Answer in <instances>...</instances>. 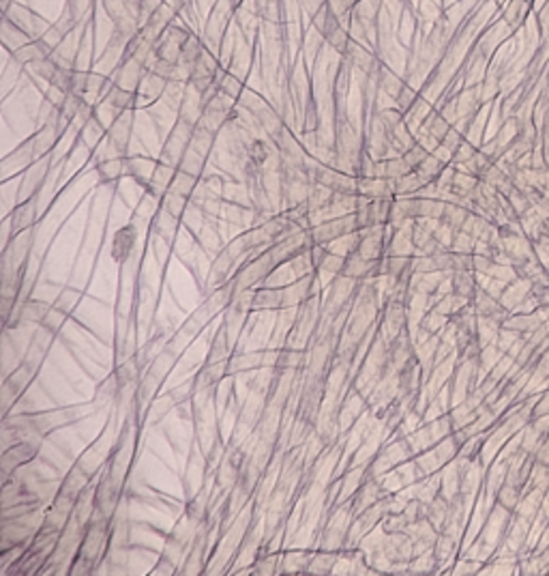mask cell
Instances as JSON below:
<instances>
[{
	"mask_svg": "<svg viewBox=\"0 0 549 576\" xmlns=\"http://www.w3.org/2000/svg\"><path fill=\"white\" fill-rule=\"evenodd\" d=\"M494 262H496V258H492V256L475 254V273H477V275L489 277V273H492V269H494Z\"/></svg>",
	"mask_w": 549,
	"mask_h": 576,
	"instance_id": "51",
	"label": "cell"
},
{
	"mask_svg": "<svg viewBox=\"0 0 549 576\" xmlns=\"http://www.w3.org/2000/svg\"><path fill=\"white\" fill-rule=\"evenodd\" d=\"M371 269H373V260L365 258L363 254L354 252L346 258V265H344V273L346 277L350 279H371Z\"/></svg>",
	"mask_w": 549,
	"mask_h": 576,
	"instance_id": "15",
	"label": "cell"
},
{
	"mask_svg": "<svg viewBox=\"0 0 549 576\" xmlns=\"http://www.w3.org/2000/svg\"><path fill=\"white\" fill-rule=\"evenodd\" d=\"M135 241H137V231L129 224L125 228H120L114 239H112V258L118 262V265H125L135 248Z\"/></svg>",
	"mask_w": 549,
	"mask_h": 576,
	"instance_id": "9",
	"label": "cell"
},
{
	"mask_svg": "<svg viewBox=\"0 0 549 576\" xmlns=\"http://www.w3.org/2000/svg\"><path fill=\"white\" fill-rule=\"evenodd\" d=\"M172 409H176V402L174 398L170 396V392L166 396H159V398H154L152 406H150V421L152 423H159L166 415L172 413Z\"/></svg>",
	"mask_w": 549,
	"mask_h": 576,
	"instance_id": "36",
	"label": "cell"
},
{
	"mask_svg": "<svg viewBox=\"0 0 549 576\" xmlns=\"http://www.w3.org/2000/svg\"><path fill=\"white\" fill-rule=\"evenodd\" d=\"M215 142H217V133L213 129H208V127H204V125L198 123L196 129H193V133H191V140H189V149L208 160L210 153H213V149H215Z\"/></svg>",
	"mask_w": 549,
	"mask_h": 576,
	"instance_id": "13",
	"label": "cell"
},
{
	"mask_svg": "<svg viewBox=\"0 0 549 576\" xmlns=\"http://www.w3.org/2000/svg\"><path fill=\"white\" fill-rule=\"evenodd\" d=\"M204 164H206V157H202V155H198L196 151H187L185 155H183V160H181V164H179V170H183V172H189V175H193V177H202V170H204Z\"/></svg>",
	"mask_w": 549,
	"mask_h": 576,
	"instance_id": "40",
	"label": "cell"
},
{
	"mask_svg": "<svg viewBox=\"0 0 549 576\" xmlns=\"http://www.w3.org/2000/svg\"><path fill=\"white\" fill-rule=\"evenodd\" d=\"M427 155H429V151H427L425 147H421V144H419L417 140H414V144H412L410 149H406V151L402 153V157H404V162L410 166V170H417V168L423 164V160H425Z\"/></svg>",
	"mask_w": 549,
	"mask_h": 576,
	"instance_id": "46",
	"label": "cell"
},
{
	"mask_svg": "<svg viewBox=\"0 0 549 576\" xmlns=\"http://www.w3.org/2000/svg\"><path fill=\"white\" fill-rule=\"evenodd\" d=\"M116 398H118V383H116V377L112 372L108 379H103L97 385V389H95V404L101 406V404H108L110 400H116Z\"/></svg>",
	"mask_w": 549,
	"mask_h": 576,
	"instance_id": "34",
	"label": "cell"
},
{
	"mask_svg": "<svg viewBox=\"0 0 549 576\" xmlns=\"http://www.w3.org/2000/svg\"><path fill=\"white\" fill-rule=\"evenodd\" d=\"M187 519L193 521L196 525H202L204 521H208V490L202 488L189 503H187V510H185Z\"/></svg>",
	"mask_w": 549,
	"mask_h": 576,
	"instance_id": "24",
	"label": "cell"
},
{
	"mask_svg": "<svg viewBox=\"0 0 549 576\" xmlns=\"http://www.w3.org/2000/svg\"><path fill=\"white\" fill-rule=\"evenodd\" d=\"M283 308V288L262 284L254 288V299H251V310H281Z\"/></svg>",
	"mask_w": 549,
	"mask_h": 576,
	"instance_id": "6",
	"label": "cell"
},
{
	"mask_svg": "<svg viewBox=\"0 0 549 576\" xmlns=\"http://www.w3.org/2000/svg\"><path fill=\"white\" fill-rule=\"evenodd\" d=\"M344 265H346V256H339V254H335V252H329L327 258H324V262H322L320 269H318V275L329 273L331 277H337V275L344 273Z\"/></svg>",
	"mask_w": 549,
	"mask_h": 576,
	"instance_id": "45",
	"label": "cell"
},
{
	"mask_svg": "<svg viewBox=\"0 0 549 576\" xmlns=\"http://www.w3.org/2000/svg\"><path fill=\"white\" fill-rule=\"evenodd\" d=\"M446 166H448V164H444L440 157H436L434 153H429V155L423 160V164H421L414 172L423 179V183H436L438 177L442 175V170H444Z\"/></svg>",
	"mask_w": 549,
	"mask_h": 576,
	"instance_id": "27",
	"label": "cell"
},
{
	"mask_svg": "<svg viewBox=\"0 0 549 576\" xmlns=\"http://www.w3.org/2000/svg\"><path fill=\"white\" fill-rule=\"evenodd\" d=\"M52 310V306L47 301L41 299H26L22 304V323H30V325H43L47 312Z\"/></svg>",
	"mask_w": 549,
	"mask_h": 576,
	"instance_id": "23",
	"label": "cell"
},
{
	"mask_svg": "<svg viewBox=\"0 0 549 576\" xmlns=\"http://www.w3.org/2000/svg\"><path fill=\"white\" fill-rule=\"evenodd\" d=\"M470 213H472V209H470L468 204H463V202H446L440 222H444V224L453 226L455 231H459V228H463Z\"/></svg>",
	"mask_w": 549,
	"mask_h": 576,
	"instance_id": "21",
	"label": "cell"
},
{
	"mask_svg": "<svg viewBox=\"0 0 549 576\" xmlns=\"http://www.w3.org/2000/svg\"><path fill=\"white\" fill-rule=\"evenodd\" d=\"M331 196H333V189H331V187H327V185H322V183H313V185H311V192H309V198H307L309 211H311V213H316V211L324 209V206L329 204Z\"/></svg>",
	"mask_w": 549,
	"mask_h": 576,
	"instance_id": "33",
	"label": "cell"
},
{
	"mask_svg": "<svg viewBox=\"0 0 549 576\" xmlns=\"http://www.w3.org/2000/svg\"><path fill=\"white\" fill-rule=\"evenodd\" d=\"M198 183H200V179H198V177H193V175L183 172V170H179V168H176L170 189H174V192H179V194H183V196H187V198H191V194L196 192Z\"/></svg>",
	"mask_w": 549,
	"mask_h": 576,
	"instance_id": "35",
	"label": "cell"
},
{
	"mask_svg": "<svg viewBox=\"0 0 549 576\" xmlns=\"http://www.w3.org/2000/svg\"><path fill=\"white\" fill-rule=\"evenodd\" d=\"M382 557L388 563H410L417 553H414V540L410 538L408 531L402 533H390L384 538L382 546H380Z\"/></svg>",
	"mask_w": 549,
	"mask_h": 576,
	"instance_id": "2",
	"label": "cell"
},
{
	"mask_svg": "<svg viewBox=\"0 0 549 576\" xmlns=\"http://www.w3.org/2000/svg\"><path fill=\"white\" fill-rule=\"evenodd\" d=\"M202 327H204V325H202V323H200V321H198V319L191 314V316H189V319L183 323V329H181V331H183V336H187V338H196V336H198V331H200Z\"/></svg>",
	"mask_w": 549,
	"mask_h": 576,
	"instance_id": "52",
	"label": "cell"
},
{
	"mask_svg": "<svg viewBox=\"0 0 549 576\" xmlns=\"http://www.w3.org/2000/svg\"><path fill=\"white\" fill-rule=\"evenodd\" d=\"M290 267H292V271H294L296 277H307V275H311V273H316V271H318L316 265H313V258H311V252H309V250L296 254V256L290 260Z\"/></svg>",
	"mask_w": 549,
	"mask_h": 576,
	"instance_id": "39",
	"label": "cell"
},
{
	"mask_svg": "<svg viewBox=\"0 0 549 576\" xmlns=\"http://www.w3.org/2000/svg\"><path fill=\"white\" fill-rule=\"evenodd\" d=\"M358 245H361V231L350 233V235H344V237H339V239L331 241L327 248H329V252H335V254H339V256H346V258H348L350 254L358 252Z\"/></svg>",
	"mask_w": 549,
	"mask_h": 576,
	"instance_id": "29",
	"label": "cell"
},
{
	"mask_svg": "<svg viewBox=\"0 0 549 576\" xmlns=\"http://www.w3.org/2000/svg\"><path fill=\"white\" fill-rule=\"evenodd\" d=\"M408 172H412V170H410V166L404 162L402 155H400V157H388V160H386V179L395 181V179H400V177H404V175H408Z\"/></svg>",
	"mask_w": 549,
	"mask_h": 576,
	"instance_id": "48",
	"label": "cell"
},
{
	"mask_svg": "<svg viewBox=\"0 0 549 576\" xmlns=\"http://www.w3.org/2000/svg\"><path fill=\"white\" fill-rule=\"evenodd\" d=\"M237 267V260H234L227 252H225V248L215 256V260H213V265H210V273H208V286L210 288H217V286H221V284H225L230 277H232V269Z\"/></svg>",
	"mask_w": 549,
	"mask_h": 576,
	"instance_id": "11",
	"label": "cell"
},
{
	"mask_svg": "<svg viewBox=\"0 0 549 576\" xmlns=\"http://www.w3.org/2000/svg\"><path fill=\"white\" fill-rule=\"evenodd\" d=\"M448 323H451L448 316H444V314H440V312H436V310L431 308V312H427V314L421 319V329L427 331L429 336H434V333L442 331V327H446Z\"/></svg>",
	"mask_w": 549,
	"mask_h": 576,
	"instance_id": "41",
	"label": "cell"
},
{
	"mask_svg": "<svg viewBox=\"0 0 549 576\" xmlns=\"http://www.w3.org/2000/svg\"><path fill=\"white\" fill-rule=\"evenodd\" d=\"M431 553H434V557L438 559V563H444V561L451 559V555L455 553V538H453L451 533H446V531H440V536H438V540H436Z\"/></svg>",
	"mask_w": 549,
	"mask_h": 576,
	"instance_id": "37",
	"label": "cell"
},
{
	"mask_svg": "<svg viewBox=\"0 0 549 576\" xmlns=\"http://www.w3.org/2000/svg\"><path fill=\"white\" fill-rule=\"evenodd\" d=\"M534 209H536V213L540 215V218L547 222L549 220V192H545L543 196H540V200L534 204Z\"/></svg>",
	"mask_w": 549,
	"mask_h": 576,
	"instance_id": "54",
	"label": "cell"
},
{
	"mask_svg": "<svg viewBox=\"0 0 549 576\" xmlns=\"http://www.w3.org/2000/svg\"><path fill=\"white\" fill-rule=\"evenodd\" d=\"M176 224H179V220L174 218V215L166 213L164 209H162L159 213H157V215H154V220H152L154 233L159 235L162 239H166V241H172V239H174V235H176Z\"/></svg>",
	"mask_w": 549,
	"mask_h": 576,
	"instance_id": "28",
	"label": "cell"
},
{
	"mask_svg": "<svg viewBox=\"0 0 549 576\" xmlns=\"http://www.w3.org/2000/svg\"><path fill=\"white\" fill-rule=\"evenodd\" d=\"M159 202H162V209H164L166 213L174 215L176 220H183V215H185V211H187V206H189L191 200H189L187 196L174 192V189H168L166 196H164Z\"/></svg>",
	"mask_w": 549,
	"mask_h": 576,
	"instance_id": "26",
	"label": "cell"
},
{
	"mask_svg": "<svg viewBox=\"0 0 549 576\" xmlns=\"http://www.w3.org/2000/svg\"><path fill=\"white\" fill-rule=\"evenodd\" d=\"M305 364V353L300 348H279L277 357H275V366L273 370L285 375V372H294Z\"/></svg>",
	"mask_w": 549,
	"mask_h": 576,
	"instance_id": "16",
	"label": "cell"
},
{
	"mask_svg": "<svg viewBox=\"0 0 549 576\" xmlns=\"http://www.w3.org/2000/svg\"><path fill=\"white\" fill-rule=\"evenodd\" d=\"M37 375V364H33V362H24L22 366H18L9 377H7V381L3 383V385H7L13 394H18V396H22L24 394V389L30 385V381H33V377Z\"/></svg>",
	"mask_w": 549,
	"mask_h": 576,
	"instance_id": "14",
	"label": "cell"
},
{
	"mask_svg": "<svg viewBox=\"0 0 549 576\" xmlns=\"http://www.w3.org/2000/svg\"><path fill=\"white\" fill-rule=\"evenodd\" d=\"M496 499H498V506H500V508H504L506 512H513V510L517 508L519 499H521V488L515 486V484H511V482H504V484L500 486Z\"/></svg>",
	"mask_w": 549,
	"mask_h": 576,
	"instance_id": "31",
	"label": "cell"
},
{
	"mask_svg": "<svg viewBox=\"0 0 549 576\" xmlns=\"http://www.w3.org/2000/svg\"><path fill=\"white\" fill-rule=\"evenodd\" d=\"M97 175H99V181L110 185V183H116L123 175H127V160L125 157H110V160H101L97 164Z\"/></svg>",
	"mask_w": 549,
	"mask_h": 576,
	"instance_id": "17",
	"label": "cell"
},
{
	"mask_svg": "<svg viewBox=\"0 0 549 576\" xmlns=\"http://www.w3.org/2000/svg\"><path fill=\"white\" fill-rule=\"evenodd\" d=\"M393 185H395V198H400V196H417L419 189L423 187V179L412 170V172L395 179Z\"/></svg>",
	"mask_w": 549,
	"mask_h": 576,
	"instance_id": "32",
	"label": "cell"
},
{
	"mask_svg": "<svg viewBox=\"0 0 549 576\" xmlns=\"http://www.w3.org/2000/svg\"><path fill=\"white\" fill-rule=\"evenodd\" d=\"M37 222V196L33 198H26L22 200L9 218V224H11V231L13 235H20L28 228H33V224Z\"/></svg>",
	"mask_w": 549,
	"mask_h": 576,
	"instance_id": "5",
	"label": "cell"
},
{
	"mask_svg": "<svg viewBox=\"0 0 549 576\" xmlns=\"http://www.w3.org/2000/svg\"><path fill=\"white\" fill-rule=\"evenodd\" d=\"M37 452H39V445L37 443H30V441H18L11 448L3 450V458H0V465H3L5 475L9 477V475L16 473V469L26 467L28 463H33L37 458Z\"/></svg>",
	"mask_w": 549,
	"mask_h": 576,
	"instance_id": "3",
	"label": "cell"
},
{
	"mask_svg": "<svg viewBox=\"0 0 549 576\" xmlns=\"http://www.w3.org/2000/svg\"><path fill=\"white\" fill-rule=\"evenodd\" d=\"M356 231H361L356 213H348V215H341V218H331V220H324V222L309 228L313 243H318V245H329L331 241H335L344 235L356 233Z\"/></svg>",
	"mask_w": 549,
	"mask_h": 576,
	"instance_id": "1",
	"label": "cell"
},
{
	"mask_svg": "<svg viewBox=\"0 0 549 576\" xmlns=\"http://www.w3.org/2000/svg\"><path fill=\"white\" fill-rule=\"evenodd\" d=\"M225 377H230V375H227V359H225V362L204 364V366L198 370V375L193 377L196 392H198V394L210 392L213 387H217L219 383H223Z\"/></svg>",
	"mask_w": 549,
	"mask_h": 576,
	"instance_id": "4",
	"label": "cell"
},
{
	"mask_svg": "<svg viewBox=\"0 0 549 576\" xmlns=\"http://www.w3.org/2000/svg\"><path fill=\"white\" fill-rule=\"evenodd\" d=\"M264 364V353H234L227 357V375L234 377L239 372H251Z\"/></svg>",
	"mask_w": 549,
	"mask_h": 576,
	"instance_id": "12",
	"label": "cell"
},
{
	"mask_svg": "<svg viewBox=\"0 0 549 576\" xmlns=\"http://www.w3.org/2000/svg\"><path fill=\"white\" fill-rule=\"evenodd\" d=\"M225 252L234 258V260H245V258H251L254 256V248H251V241L247 237V233H241L239 237H234L227 245H225Z\"/></svg>",
	"mask_w": 549,
	"mask_h": 576,
	"instance_id": "30",
	"label": "cell"
},
{
	"mask_svg": "<svg viewBox=\"0 0 549 576\" xmlns=\"http://www.w3.org/2000/svg\"><path fill=\"white\" fill-rule=\"evenodd\" d=\"M64 321H67V312L62 310V308H52L50 312H47V316H45V321H43V329L47 331V333H56L62 325H64Z\"/></svg>",
	"mask_w": 549,
	"mask_h": 576,
	"instance_id": "49",
	"label": "cell"
},
{
	"mask_svg": "<svg viewBox=\"0 0 549 576\" xmlns=\"http://www.w3.org/2000/svg\"><path fill=\"white\" fill-rule=\"evenodd\" d=\"M528 11H530V0H509V5L504 9V22L511 33H515L523 24Z\"/></svg>",
	"mask_w": 549,
	"mask_h": 576,
	"instance_id": "22",
	"label": "cell"
},
{
	"mask_svg": "<svg viewBox=\"0 0 549 576\" xmlns=\"http://www.w3.org/2000/svg\"><path fill=\"white\" fill-rule=\"evenodd\" d=\"M230 357V338H227V325L221 323L213 342H210V350L206 355V364H215V362H225Z\"/></svg>",
	"mask_w": 549,
	"mask_h": 576,
	"instance_id": "18",
	"label": "cell"
},
{
	"mask_svg": "<svg viewBox=\"0 0 549 576\" xmlns=\"http://www.w3.org/2000/svg\"><path fill=\"white\" fill-rule=\"evenodd\" d=\"M358 194L369 198V200H380V198H395V185L390 179H380V177H365L358 179Z\"/></svg>",
	"mask_w": 549,
	"mask_h": 576,
	"instance_id": "8",
	"label": "cell"
},
{
	"mask_svg": "<svg viewBox=\"0 0 549 576\" xmlns=\"http://www.w3.org/2000/svg\"><path fill=\"white\" fill-rule=\"evenodd\" d=\"M225 458V448H223V441L219 437H215V441L210 443L208 452H206V473H213L219 469V465L223 463Z\"/></svg>",
	"mask_w": 549,
	"mask_h": 576,
	"instance_id": "43",
	"label": "cell"
},
{
	"mask_svg": "<svg viewBox=\"0 0 549 576\" xmlns=\"http://www.w3.org/2000/svg\"><path fill=\"white\" fill-rule=\"evenodd\" d=\"M277 567V559L275 557H262L256 561V572L258 574H273Z\"/></svg>",
	"mask_w": 549,
	"mask_h": 576,
	"instance_id": "53",
	"label": "cell"
},
{
	"mask_svg": "<svg viewBox=\"0 0 549 576\" xmlns=\"http://www.w3.org/2000/svg\"><path fill=\"white\" fill-rule=\"evenodd\" d=\"M475 248H477V239L465 233V231H455V237H453V243H451V250L453 252H459V254H475Z\"/></svg>",
	"mask_w": 549,
	"mask_h": 576,
	"instance_id": "42",
	"label": "cell"
},
{
	"mask_svg": "<svg viewBox=\"0 0 549 576\" xmlns=\"http://www.w3.org/2000/svg\"><path fill=\"white\" fill-rule=\"evenodd\" d=\"M477 151H479V149L475 147L472 142L463 140V142L459 144V147L453 151V164H455V166H465L470 160L475 157V153H477Z\"/></svg>",
	"mask_w": 549,
	"mask_h": 576,
	"instance_id": "47",
	"label": "cell"
},
{
	"mask_svg": "<svg viewBox=\"0 0 549 576\" xmlns=\"http://www.w3.org/2000/svg\"><path fill=\"white\" fill-rule=\"evenodd\" d=\"M408 525H410V523H408L404 510H402V512H388V514H384V519H382V531H384L386 536H390V533H402V531L408 529Z\"/></svg>",
	"mask_w": 549,
	"mask_h": 576,
	"instance_id": "38",
	"label": "cell"
},
{
	"mask_svg": "<svg viewBox=\"0 0 549 576\" xmlns=\"http://www.w3.org/2000/svg\"><path fill=\"white\" fill-rule=\"evenodd\" d=\"M335 561H337V555L335 553H320V555H316L313 559H309L307 570L313 572V574H327V572L333 570Z\"/></svg>",
	"mask_w": 549,
	"mask_h": 576,
	"instance_id": "44",
	"label": "cell"
},
{
	"mask_svg": "<svg viewBox=\"0 0 549 576\" xmlns=\"http://www.w3.org/2000/svg\"><path fill=\"white\" fill-rule=\"evenodd\" d=\"M45 172H47V166H45V164L33 168L30 172H26V177H24V181H22V185H20V198H22V200L33 198V196L39 194V189H41V185H43V181H45Z\"/></svg>",
	"mask_w": 549,
	"mask_h": 576,
	"instance_id": "25",
	"label": "cell"
},
{
	"mask_svg": "<svg viewBox=\"0 0 549 576\" xmlns=\"http://www.w3.org/2000/svg\"><path fill=\"white\" fill-rule=\"evenodd\" d=\"M543 325V319L538 316V312H523V314H513L506 319V323L502 327L523 336V333H532L534 329H538Z\"/></svg>",
	"mask_w": 549,
	"mask_h": 576,
	"instance_id": "20",
	"label": "cell"
},
{
	"mask_svg": "<svg viewBox=\"0 0 549 576\" xmlns=\"http://www.w3.org/2000/svg\"><path fill=\"white\" fill-rule=\"evenodd\" d=\"M404 514H406V519H408V523L412 525V523H419V521H423V519H427V503H423V501H410V503H406L404 506Z\"/></svg>",
	"mask_w": 549,
	"mask_h": 576,
	"instance_id": "50",
	"label": "cell"
},
{
	"mask_svg": "<svg viewBox=\"0 0 549 576\" xmlns=\"http://www.w3.org/2000/svg\"><path fill=\"white\" fill-rule=\"evenodd\" d=\"M448 275H451V293H455L457 297L472 304V299L479 291L477 273L475 271H453Z\"/></svg>",
	"mask_w": 549,
	"mask_h": 576,
	"instance_id": "7",
	"label": "cell"
},
{
	"mask_svg": "<svg viewBox=\"0 0 549 576\" xmlns=\"http://www.w3.org/2000/svg\"><path fill=\"white\" fill-rule=\"evenodd\" d=\"M127 160V175L137 181L140 185H148V181L152 179V172L157 168V162H150L146 157H125Z\"/></svg>",
	"mask_w": 549,
	"mask_h": 576,
	"instance_id": "19",
	"label": "cell"
},
{
	"mask_svg": "<svg viewBox=\"0 0 549 576\" xmlns=\"http://www.w3.org/2000/svg\"><path fill=\"white\" fill-rule=\"evenodd\" d=\"M444 275L442 271H431V273H412L410 277V288L412 293L417 295H425V297H436L438 291L444 284Z\"/></svg>",
	"mask_w": 549,
	"mask_h": 576,
	"instance_id": "10",
	"label": "cell"
}]
</instances>
